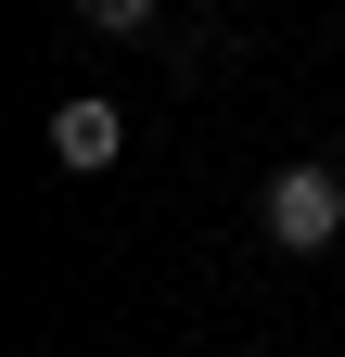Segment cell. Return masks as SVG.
<instances>
[{"label": "cell", "mask_w": 345, "mask_h": 357, "mask_svg": "<svg viewBox=\"0 0 345 357\" xmlns=\"http://www.w3.org/2000/svg\"><path fill=\"white\" fill-rule=\"evenodd\" d=\"M115 153H128V115H115V102H90V89H77V102H52V166L103 178Z\"/></svg>", "instance_id": "7a4b0ae2"}, {"label": "cell", "mask_w": 345, "mask_h": 357, "mask_svg": "<svg viewBox=\"0 0 345 357\" xmlns=\"http://www.w3.org/2000/svg\"><path fill=\"white\" fill-rule=\"evenodd\" d=\"M256 217H269L281 255H320V243H345V178L332 166H281L269 192H256Z\"/></svg>", "instance_id": "6da1fadb"}, {"label": "cell", "mask_w": 345, "mask_h": 357, "mask_svg": "<svg viewBox=\"0 0 345 357\" xmlns=\"http://www.w3.org/2000/svg\"><path fill=\"white\" fill-rule=\"evenodd\" d=\"M77 26H103V38H141V26H154V0H77Z\"/></svg>", "instance_id": "3957f363"}]
</instances>
